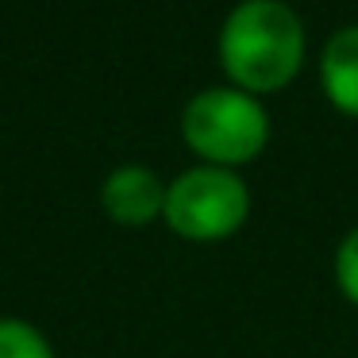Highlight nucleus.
<instances>
[{"label":"nucleus","instance_id":"f257e3e1","mask_svg":"<svg viewBox=\"0 0 358 358\" xmlns=\"http://www.w3.org/2000/svg\"><path fill=\"white\" fill-rule=\"evenodd\" d=\"M304 27L278 0H243L224 20L220 62L243 93H273L301 70Z\"/></svg>","mask_w":358,"mask_h":358},{"label":"nucleus","instance_id":"f03ea898","mask_svg":"<svg viewBox=\"0 0 358 358\" xmlns=\"http://www.w3.org/2000/svg\"><path fill=\"white\" fill-rule=\"evenodd\" d=\"M181 135L208 162L239 166L266 147L270 120L262 104L243 89H204L185 104Z\"/></svg>","mask_w":358,"mask_h":358},{"label":"nucleus","instance_id":"7ed1b4c3","mask_svg":"<svg viewBox=\"0 0 358 358\" xmlns=\"http://www.w3.org/2000/svg\"><path fill=\"white\" fill-rule=\"evenodd\" d=\"M250 212L247 185L224 166H196L166 189V224L181 239L212 243L239 231Z\"/></svg>","mask_w":358,"mask_h":358},{"label":"nucleus","instance_id":"20e7f679","mask_svg":"<svg viewBox=\"0 0 358 358\" xmlns=\"http://www.w3.org/2000/svg\"><path fill=\"white\" fill-rule=\"evenodd\" d=\"M101 204L116 224L143 227L166 208V185L147 166H120L101 185Z\"/></svg>","mask_w":358,"mask_h":358},{"label":"nucleus","instance_id":"39448f33","mask_svg":"<svg viewBox=\"0 0 358 358\" xmlns=\"http://www.w3.org/2000/svg\"><path fill=\"white\" fill-rule=\"evenodd\" d=\"M320 78L335 108L358 116V27H343L331 35L320 62Z\"/></svg>","mask_w":358,"mask_h":358},{"label":"nucleus","instance_id":"423d86ee","mask_svg":"<svg viewBox=\"0 0 358 358\" xmlns=\"http://www.w3.org/2000/svg\"><path fill=\"white\" fill-rule=\"evenodd\" d=\"M0 358H55V350L27 320L0 316Z\"/></svg>","mask_w":358,"mask_h":358},{"label":"nucleus","instance_id":"0eeeda50","mask_svg":"<svg viewBox=\"0 0 358 358\" xmlns=\"http://www.w3.org/2000/svg\"><path fill=\"white\" fill-rule=\"evenodd\" d=\"M335 278H339L343 296L358 304V227L343 239L339 255H335Z\"/></svg>","mask_w":358,"mask_h":358}]
</instances>
